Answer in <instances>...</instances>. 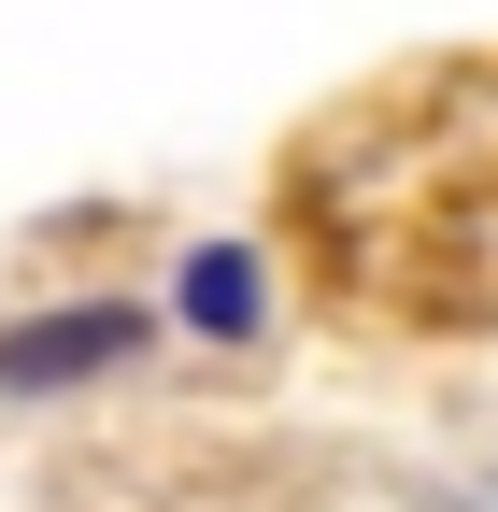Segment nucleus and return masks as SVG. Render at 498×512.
<instances>
[{"label":"nucleus","instance_id":"obj_1","mask_svg":"<svg viewBox=\"0 0 498 512\" xmlns=\"http://www.w3.org/2000/svg\"><path fill=\"white\" fill-rule=\"evenodd\" d=\"M100 356H129V313H72V328H29V342H0V384H43V370H100Z\"/></svg>","mask_w":498,"mask_h":512}]
</instances>
